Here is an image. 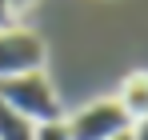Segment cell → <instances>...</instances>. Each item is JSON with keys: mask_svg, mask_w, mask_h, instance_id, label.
Listing matches in <instances>:
<instances>
[{"mask_svg": "<svg viewBox=\"0 0 148 140\" xmlns=\"http://www.w3.org/2000/svg\"><path fill=\"white\" fill-rule=\"evenodd\" d=\"M0 100H8L20 116H28L32 124H44V120H60L64 116V104L52 88V80L40 72H20V76H8L0 80Z\"/></svg>", "mask_w": 148, "mask_h": 140, "instance_id": "1", "label": "cell"}, {"mask_svg": "<svg viewBox=\"0 0 148 140\" xmlns=\"http://www.w3.org/2000/svg\"><path fill=\"white\" fill-rule=\"evenodd\" d=\"M72 140H116L120 132L132 128V116L120 108L116 96H100V100H88L84 108H76L72 116H64Z\"/></svg>", "mask_w": 148, "mask_h": 140, "instance_id": "2", "label": "cell"}, {"mask_svg": "<svg viewBox=\"0 0 148 140\" xmlns=\"http://www.w3.org/2000/svg\"><path fill=\"white\" fill-rule=\"evenodd\" d=\"M44 60H48V48L32 28H20V24L0 28V80L20 72H40Z\"/></svg>", "mask_w": 148, "mask_h": 140, "instance_id": "3", "label": "cell"}, {"mask_svg": "<svg viewBox=\"0 0 148 140\" xmlns=\"http://www.w3.org/2000/svg\"><path fill=\"white\" fill-rule=\"evenodd\" d=\"M116 100H120L124 112L132 116V124H136V120H144V116H148V72H132V76L120 84Z\"/></svg>", "mask_w": 148, "mask_h": 140, "instance_id": "4", "label": "cell"}, {"mask_svg": "<svg viewBox=\"0 0 148 140\" xmlns=\"http://www.w3.org/2000/svg\"><path fill=\"white\" fill-rule=\"evenodd\" d=\"M32 120L20 116L8 100H0V140H32Z\"/></svg>", "mask_w": 148, "mask_h": 140, "instance_id": "5", "label": "cell"}, {"mask_svg": "<svg viewBox=\"0 0 148 140\" xmlns=\"http://www.w3.org/2000/svg\"><path fill=\"white\" fill-rule=\"evenodd\" d=\"M32 140H72V132H68V124H64V116H60V120L36 124V128H32Z\"/></svg>", "mask_w": 148, "mask_h": 140, "instance_id": "6", "label": "cell"}, {"mask_svg": "<svg viewBox=\"0 0 148 140\" xmlns=\"http://www.w3.org/2000/svg\"><path fill=\"white\" fill-rule=\"evenodd\" d=\"M8 24H16V12L8 8V0H0V28H8Z\"/></svg>", "mask_w": 148, "mask_h": 140, "instance_id": "7", "label": "cell"}, {"mask_svg": "<svg viewBox=\"0 0 148 140\" xmlns=\"http://www.w3.org/2000/svg\"><path fill=\"white\" fill-rule=\"evenodd\" d=\"M32 4H36V0H8V8H12V12H16V16H20V12H24V8H32Z\"/></svg>", "mask_w": 148, "mask_h": 140, "instance_id": "8", "label": "cell"}, {"mask_svg": "<svg viewBox=\"0 0 148 140\" xmlns=\"http://www.w3.org/2000/svg\"><path fill=\"white\" fill-rule=\"evenodd\" d=\"M116 140H132V128H128V132H120V136H116Z\"/></svg>", "mask_w": 148, "mask_h": 140, "instance_id": "9", "label": "cell"}]
</instances>
